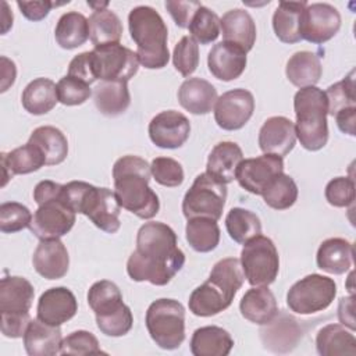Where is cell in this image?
Listing matches in <instances>:
<instances>
[{
    "label": "cell",
    "instance_id": "cell-1",
    "mask_svg": "<svg viewBox=\"0 0 356 356\" xmlns=\"http://www.w3.org/2000/svg\"><path fill=\"white\" fill-rule=\"evenodd\" d=\"M185 264V254L177 246L174 229L160 221L145 222L136 235V249L127 261L132 281L167 285Z\"/></svg>",
    "mask_w": 356,
    "mask_h": 356
},
{
    "label": "cell",
    "instance_id": "cell-2",
    "mask_svg": "<svg viewBox=\"0 0 356 356\" xmlns=\"http://www.w3.org/2000/svg\"><path fill=\"white\" fill-rule=\"evenodd\" d=\"M152 170L139 156H122L113 165L114 193L120 206L139 218H153L160 209L156 192L149 186Z\"/></svg>",
    "mask_w": 356,
    "mask_h": 356
},
{
    "label": "cell",
    "instance_id": "cell-3",
    "mask_svg": "<svg viewBox=\"0 0 356 356\" xmlns=\"http://www.w3.org/2000/svg\"><path fill=\"white\" fill-rule=\"evenodd\" d=\"M129 33L136 43L139 64L147 70H160L168 64V29L161 15L150 6L134 7L128 14Z\"/></svg>",
    "mask_w": 356,
    "mask_h": 356
},
{
    "label": "cell",
    "instance_id": "cell-4",
    "mask_svg": "<svg viewBox=\"0 0 356 356\" xmlns=\"http://www.w3.org/2000/svg\"><path fill=\"white\" fill-rule=\"evenodd\" d=\"M293 108L296 114V139L306 150L316 152L323 149L328 142L325 92L317 86L300 88L295 93Z\"/></svg>",
    "mask_w": 356,
    "mask_h": 356
},
{
    "label": "cell",
    "instance_id": "cell-5",
    "mask_svg": "<svg viewBox=\"0 0 356 356\" xmlns=\"http://www.w3.org/2000/svg\"><path fill=\"white\" fill-rule=\"evenodd\" d=\"M88 305L93 310L97 328L107 337H122L134 324L131 309L122 302L120 288L107 280L95 282L88 292Z\"/></svg>",
    "mask_w": 356,
    "mask_h": 356
},
{
    "label": "cell",
    "instance_id": "cell-6",
    "mask_svg": "<svg viewBox=\"0 0 356 356\" xmlns=\"http://www.w3.org/2000/svg\"><path fill=\"white\" fill-rule=\"evenodd\" d=\"M146 328L156 345L165 350L179 348L185 339V307L175 299L161 298L150 303Z\"/></svg>",
    "mask_w": 356,
    "mask_h": 356
},
{
    "label": "cell",
    "instance_id": "cell-7",
    "mask_svg": "<svg viewBox=\"0 0 356 356\" xmlns=\"http://www.w3.org/2000/svg\"><path fill=\"white\" fill-rule=\"evenodd\" d=\"M239 260L243 275L252 286H268L278 275V250L274 242L261 234L243 243Z\"/></svg>",
    "mask_w": 356,
    "mask_h": 356
},
{
    "label": "cell",
    "instance_id": "cell-8",
    "mask_svg": "<svg viewBox=\"0 0 356 356\" xmlns=\"http://www.w3.org/2000/svg\"><path fill=\"white\" fill-rule=\"evenodd\" d=\"M227 200V186L207 172L199 174L184 196L182 213L186 220L207 217L214 221L222 216Z\"/></svg>",
    "mask_w": 356,
    "mask_h": 356
},
{
    "label": "cell",
    "instance_id": "cell-9",
    "mask_svg": "<svg viewBox=\"0 0 356 356\" xmlns=\"http://www.w3.org/2000/svg\"><path fill=\"white\" fill-rule=\"evenodd\" d=\"M337 295V284L321 274H309L296 281L286 293L288 307L298 314H313L325 310Z\"/></svg>",
    "mask_w": 356,
    "mask_h": 356
},
{
    "label": "cell",
    "instance_id": "cell-10",
    "mask_svg": "<svg viewBox=\"0 0 356 356\" xmlns=\"http://www.w3.org/2000/svg\"><path fill=\"white\" fill-rule=\"evenodd\" d=\"M92 54L97 79L128 82L138 72L139 60L136 51L120 43L96 46Z\"/></svg>",
    "mask_w": 356,
    "mask_h": 356
},
{
    "label": "cell",
    "instance_id": "cell-11",
    "mask_svg": "<svg viewBox=\"0 0 356 356\" xmlns=\"http://www.w3.org/2000/svg\"><path fill=\"white\" fill-rule=\"evenodd\" d=\"M75 224V213L60 199L46 202L38 207L29 224L31 232L43 239H60L71 231Z\"/></svg>",
    "mask_w": 356,
    "mask_h": 356
},
{
    "label": "cell",
    "instance_id": "cell-12",
    "mask_svg": "<svg viewBox=\"0 0 356 356\" xmlns=\"http://www.w3.org/2000/svg\"><path fill=\"white\" fill-rule=\"evenodd\" d=\"M341 28L339 11L328 3L307 4L302 13L300 36L302 39L321 44L332 39Z\"/></svg>",
    "mask_w": 356,
    "mask_h": 356
},
{
    "label": "cell",
    "instance_id": "cell-13",
    "mask_svg": "<svg viewBox=\"0 0 356 356\" xmlns=\"http://www.w3.org/2000/svg\"><path fill=\"white\" fill-rule=\"evenodd\" d=\"M254 111L253 95L242 88L224 92L214 104V120L225 131H236L245 127Z\"/></svg>",
    "mask_w": 356,
    "mask_h": 356
},
{
    "label": "cell",
    "instance_id": "cell-14",
    "mask_svg": "<svg viewBox=\"0 0 356 356\" xmlns=\"http://www.w3.org/2000/svg\"><path fill=\"white\" fill-rule=\"evenodd\" d=\"M280 172H284L282 157L264 153L259 157L242 160L236 168L235 179L245 191L261 196L268 182Z\"/></svg>",
    "mask_w": 356,
    "mask_h": 356
},
{
    "label": "cell",
    "instance_id": "cell-15",
    "mask_svg": "<svg viewBox=\"0 0 356 356\" xmlns=\"http://www.w3.org/2000/svg\"><path fill=\"white\" fill-rule=\"evenodd\" d=\"M121 206L115 197L114 191L108 188L93 186L81 214L86 216L99 229L114 234L120 229Z\"/></svg>",
    "mask_w": 356,
    "mask_h": 356
},
{
    "label": "cell",
    "instance_id": "cell-16",
    "mask_svg": "<svg viewBox=\"0 0 356 356\" xmlns=\"http://www.w3.org/2000/svg\"><path fill=\"white\" fill-rule=\"evenodd\" d=\"M191 122L179 111L167 110L154 115L149 124L150 140L161 149H178L189 138Z\"/></svg>",
    "mask_w": 356,
    "mask_h": 356
},
{
    "label": "cell",
    "instance_id": "cell-17",
    "mask_svg": "<svg viewBox=\"0 0 356 356\" xmlns=\"http://www.w3.org/2000/svg\"><path fill=\"white\" fill-rule=\"evenodd\" d=\"M78 312V302L75 295L65 286H54L46 289L36 307V318L40 321L60 327L71 320Z\"/></svg>",
    "mask_w": 356,
    "mask_h": 356
},
{
    "label": "cell",
    "instance_id": "cell-18",
    "mask_svg": "<svg viewBox=\"0 0 356 356\" xmlns=\"http://www.w3.org/2000/svg\"><path fill=\"white\" fill-rule=\"evenodd\" d=\"M295 143V124L286 117H270L259 131V147L266 154L284 157L293 149Z\"/></svg>",
    "mask_w": 356,
    "mask_h": 356
},
{
    "label": "cell",
    "instance_id": "cell-19",
    "mask_svg": "<svg viewBox=\"0 0 356 356\" xmlns=\"http://www.w3.org/2000/svg\"><path fill=\"white\" fill-rule=\"evenodd\" d=\"M246 51L224 40L214 44L207 56L209 71L214 78L224 82L239 78L246 68Z\"/></svg>",
    "mask_w": 356,
    "mask_h": 356
},
{
    "label": "cell",
    "instance_id": "cell-20",
    "mask_svg": "<svg viewBox=\"0 0 356 356\" xmlns=\"http://www.w3.org/2000/svg\"><path fill=\"white\" fill-rule=\"evenodd\" d=\"M32 264L43 278L60 280L68 273V250L60 239H43L33 252Z\"/></svg>",
    "mask_w": 356,
    "mask_h": 356
},
{
    "label": "cell",
    "instance_id": "cell-21",
    "mask_svg": "<svg viewBox=\"0 0 356 356\" xmlns=\"http://www.w3.org/2000/svg\"><path fill=\"white\" fill-rule=\"evenodd\" d=\"M216 88L203 78H188L178 89V102L195 115L209 114L217 102Z\"/></svg>",
    "mask_w": 356,
    "mask_h": 356
},
{
    "label": "cell",
    "instance_id": "cell-22",
    "mask_svg": "<svg viewBox=\"0 0 356 356\" xmlns=\"http://www.w3.org/2000/svg\"><path fill=\"white\" fill-rule=\"evenodd\" d=\"M60 327L49 325L39 318L31 320L24 334V348L29 356H54L61 352Z\"/></svg>",
    "mask_w": 356,
    "mask_h": 356
},
{
    "label": "cell",
    "instance_id": "cell-23",
    "mask_svg": "<svg viewBox=\"0 0 356 356\" xmlns=\"http://www.w3.org/2000/svg\"><path fill=\"white\" fill-rule=\"evenodd\" d=\"M239 310L248 321L266 325L277 317L278 305L274 293L267 286H253L242 296Z\"/></svg>",
    "mask_w": 356,
    "mask_h": 356
},
{
    "label": "cell",
    "instance_id": "cell-24",
    "mask_svg": "<svg viewBox=\"0 0 356 356\" xmlns=\"http://www.w3.org/2000/svg\"><path fill=\"white\" fill-rule=\"evenodd\" d=\"M220 29L224 42L236 44L246 53L252 50L256 42V25L246 10L234 8L227 11L222 18H220Z\"/></svg>",
    "mask_w": 356,
    "mask_h": 356
},
{
    "label": "cell",
    "instance_id": "cell-25",
    "mask_svg": "<svg viewBox=\"0 0 356 356\" xmlns=\"http://www.w3.org/2000/svg\"><path fill=\"white\" fill-rule=\"evenodd\" d=\"M0 159L3 167L1 186H6L7 181L13 178V175L31 174L46 165L44 156L31 142H26L25 145L15 147L8 153H1Z\"/></svg>",
    "mask_w": 356,
    "mask_h": 356
},
{
    "label": "cell",
    "instance_id": "cell-26",
    "mask_svg": "<svg viewBox=\"0 0 356 356\" xmlns=\"http://www.w3.org/2000/svg\"><path fill=\"white\" fill-rule=\"evenodd\" d=\"M242 160L243 153L238 143L229 140L220 142L209 154L206 172L227 185L235 179L236 168Z\"/></svg>",
    "mask_w": 356,
    "mask_h": 356
},
{
    "label": "cell",
    "instance_id": "cell-27",
    "mask_svg": "<svg viewBox=\"0 0 356 356\" xmlns=\"http://www.w3.org/2000/svg\"><path fill=\"white\" fill-rule=\"evenodd\" d=\"M316 261L328 274H343L352 267L353 245L343 238H328L320 243Z\"/></svg>",
    "mask_w": 356,
    "mask_h": 356
},
{
    "label": "cell",
    "instance_id": "cell-28",
    "mask_svg": "<svg viewBox=\"0 0 356 356\" xmlns=\"http://www.w3.org/2000/svg\"><path fill=\"white\" fill-rule=\"evenodd\" d=\"M35 296L32 284L18 275L0 281V313H28Z\"/></svg>",
    "mask_w": 356,
    "mask_h": 356
},
{
    "label": "cell",
    "instance_id": "cell-29",
    "mask_svg": "<svg viewBox=\"0 0 356 356\" xmlns=\"http://www.w3.org/2000/svg\"><path fill=\"white\" fill-rule=\"evenodd\" d=\"M96 108L107 117H117L127 111L131 104L128 82L102 81L93 90Z\"/></svg>",
    "mask_w": 356,
    "mask_h": 356
},
{
    "label": "cell",
    "instance_id": "cell-30",
    "mask_svg": "<svg viewBox=\"0 0 356 356\" xmlns=\"http://www.w3.org/2000/svg\"><path fill=\"white\" fill-rule=\"evenodd\" d=\"M234 346L231 334L217 325H206L195 330L191 338L193 356H227Z\"/></svg>",
    "mask_w": 356,
    "mask_h": 356
},
{
    "label": "cell",
    "instance_id": "cell-31",
    "mask_svg": "<svg viewBox=\"0 0 356 356\" xmlns=\"http://www.w3.org/2000/svg\"><path fill=\"white\" fill-rule=\"evenodd\" d=\"M307 1H280L273 15V29L275 36L284 43H298L300 36L302 13Z\"/></svg>",
    "mask_w": 356,
    "mask_h": 356
},
{
    "label": "cell",
    "instance_id": "cell-32",
    "mask_svg": "<svg viewBox=\"0 0 356 356\" xmlns=\"http://www.w3.org/2000/svg\"><path fill=\"white\" fill-rule=\"evenodd\" d=\"M243 280L245 275L241 260L236 257H225L213 266L207 282L221 292L229 303H232L236 292L243 284Z\"/></svg>",
    "mask_w": 356,
    "mask_h": 356
},
{
    "label": "cell",
    "instance_id": "cell-33",
    "mask_svg": "<svg viewBox=\"0 0 356 356\" xmlns=\"http://www.w3.org/2000/svg\"><path fill=\"white\" fill-rule=\"evenodd\" d=\"M316 348L321 356H355L356 338L341 324H327L317 332Z\"/></svg>",
    "mask_w": 356,
    "mask_h": 356
},
{
    "label": "cell",
    "instance_id": "cell-34",
    "mask_svg": "<svg viewBox=\"0 0 356 356\" xmlns=\"http://www.w3.org/2000/svg\"><path fill=\"white\" fill-rule=\"evenodd\" d=\"M285 74L288 81L298 88L316 86L323 74L320 57L307 50L296 51L286 61Z\"/></svg>",
    "mask_w": 356,
    "mask_h": 356
},
{
    "label": "cell",
    "instance_id": "cell-35",
    "mask_svg": "<svg viewBox=\"0 0 356 356\" xmlns=\"http://www.w3.org/2000/svg\"><path fill=\"white\" fill-rule=\"evenodd\" d=\"M21 102L29 114L43 115L53 110L58 102L57 85L49 78H36L25 86Z\"/></svg>",
    "mask_w": 356,
    "mask_h": 356
},
{
    "label": "cell",
    "instance_id": "cell-36",
    "mask_svg": "<svg viewBox=\"0 0 356 356\" xmlns=\"http://www.w3.org/2000/svg\"><path fill=\"white\" fill-rule=\"evenodd\" d=\"M44 156L46 165L63 163L68 154V140L65 135L56 127L43 125L33 129L29 140Z\"/></svg>",
    "mask_w": 356,
    "mask_h": 356
},
{
    "label": "cell",
    "instance_id": "cell-37",
    "mask_svg": "<svg viewBox=\"0 0 356 356\" xmlns=\"http://www.w3.org/2000/svg\"><path fill=\"white\" fill-rule=\"evenodd\" d=\"M54 38L60 47L72 50L82 46L89 39L88 18L78 11H68L58 18Z\"/></svg>",
    "mask_w": 356,
    "mask_h": 356
},
{
    "label": "cell",
    "instance_id": "cell-38",
    "mask_svg": "<svg viewBox=\"0 0 356 356\" xmlns=\"http://www.w3.org/2000/svg\"><path fill=\"white\" fill-rule=\"evenodd\" d=\"M89 39L96 46L118 43L122 35V24L111 10L93 11L88 19Z\"/></svg>",
    "mask_w": 356,
    "mask_h": 356
},
{
    "label": "cell",
    "instance_id": "cell-39",
    "mask_svg": "<svg viewBox=\"0 0 356 356\" xmlns=\"http://www.w3.org/2000/svg\"><path fill=\"white\" fill-rule=\"evenodd\" d=\"M185 236L193 250L207 253L214 250L220 242V227L217 221L207 217L189 218L185 227Z\"/></svg>",
    "mask_w": 356,
    "mask_h": 356
},
{
    "label": "cell",
    "instance_id": "cell-40",
    "mask_svg": "<svg viewBox=\"0 0 356 356\" xmlns=\"http://www.w3.org/2000/svg\"><path fill=\"white\" fill-rule=\"evenodd\" d=\"M225 228L231 239L236 243H245L261 234L260 218L250 210L232 207L225 217Z\"/></svg>",
    "mask_w": 356,
    "mask_h": 356
},
{
    "label": "cell",
    "instance_id": "cell-41",
    "mask_svg": "<svg viewBox=\"0 0 356 356\" xmlns=\"http://www.w3.org/2000/svg\"><path fill=\"white\" fill-rule=\"evenodd\" d=\"M188 305L189 310L197 317H211L231 306L224 295L207 281L192 291Z\"/></svg>",
    "mask_w": 356,
    "mask_h": 356
},
{
    "label": "cell",
    "instance_id": "cell-42",
    "mask_svg": "<svg viewBox=\"0 0 356 356\" xmlns=\"http://www.w3.org/2000/svg\"><path fill=\"white\" fill-rule=\"evenodd\" d=\"M264 203L274 210H286L298 199V185L292 177L280 172L266 186L261 193Z\"/></svg>",
    "mask_w": 356,
    "mask_h": 356
},
{
    "label": "cell",
    "instance_id": "cell-43",
    "mask_svg": "<svg viewBox=\"0 0 356 356\" xmlns=\"http://www.w3.org/2000/svg\"><path fill=\"white\" fill-rule=\"evenodd\" d=\"M188 29L197 43L209 44L220 35V18L213 10L202 4L195 13Z\"/></svg>",
    "mask_w": 356,
    "mask_h": 356
},
{
    "label": "cell",
    "instance_id": "cell-44",
    "mask_svg": "<svg viewBox=\"0 0 356 356\" xmlns=\"http://www.w3.org/2000/svg\"><path fill=\"white\" fill-rule=\"evenodd\" d=\"M280 324H277V321H270L268 324H271L267 330L280 332L275 335H270V337H264L261 338L264 342V348L273 350V352H289L296 346L298 339L302 337V332L296 324V321L293 318L289 317L288 321H282L284 324H281V321H278Z\"/></svg>",
    "mask_w": 356,
    "mask_h": 356
},
{
    "label": "cell",
    "instance_id": "cell-45",
    "mask_svg": "<svg viewBox=\"0 0 356 356\" xmlns=\"http://www.w3.org/2000/svg\"><path fill=\"white\" fill-rule=\"evenodd\" d=\"M324 92L327 96L330 115H335L338 111L348 107H356L355 71H350L342 81L328 86Z\"/></svg>",
    "mask_w": 356,
    "mask_h": 356
},
{
    "label": "cell",
    "instance_id": "cell-46",
    "mask_svg": "<svg viewBox=\"0 0 356 356\" xmlns=\"http://www.w3.org/2000/svg\"><path fill=\"white\" fill-rule=\"evenodd\" d=\"M172 63L185 78L192 75L199 65V44L192 36H184L174 47Z\"/></svg>",
    "mask_w": 356,
    "mask_h": 356
},
{
    "label": "cell",
    "instance_id": "cell-47",
    "mask_svg": "<svg viewBox=\"0 0 356 356\" xmlns=\"http://www.w3.org/2000/svg\"><path fill=\"white\" fill-rule=\"evenodd\" d=\"M32 214L26 206L18 202H6L0 206V229L4 234H14L29 228Z\"/></svg>",
    "mask_w": 356,
    "mask_h": 356
},
{
    "label": "cell",
    "instance_id": "cell-48",
    "mask_svg": "<svg viewBox=\"0 0 356 356\" xmlns=\"http://www.w3.org/2000/svg\"><path fill=\"white\" fill-rule=\"evenodd\" d=\"M61 355L83 356V355H99L103 353L100 349L97 338L85 330H78L71 332L63 339Z\"/></svg>",
    "mask_w": 356,
    "mask_h": 356
},
{
    "label": "cell",
    "instance_id": "cell-49",
    "mask_svg": "<svg viewBox=\"0 0 356 356\" xmlns=\"http://www.w3.org/2000/svg\"><path fill=\"white\" fill-rule=\"evenodd\" d=\"M150 170L156 182L163 186L175 188L184 182V168L171 157H156L150 164Z\"/></svg>",
    "mask_w": 356,
    "mask_h": 356
},
{
    "label": "cell",
    "instance_id": "cell-50",
    "mask_svg": "<svg viewBox=\"0 0 356 356\" xmlns=\"http://www.w3.org/2000/svg\"><path fill=\"white\" fill-rule=\"evenodd\" d=\"M92 95L90 85L65 75L57 82V96L58 102L64 106H79L85 103Z\"/></svg>",
    "mask_w": 356,
    "mask_h": 356
},
{
    "label": "cell",
    "instance_id": "cell-51",
    "mask_svg": "<svg viewBox=\"0 0 356 356\" xmlns=\"http://www.w3.org/2000/svg\"><path fill=\"white\" fill-rule=\"evenodd\" d=\"M324 195L331 206L348 207L355 200V181L349 177H337L327 184Z\"/></svg>",
    "mask_w": 356,
    "mask_h": 356
},
{
    "label": "cell",
    "instance_id": "cell-52",
    "mask_svg": "<svg viewBox=\"0 0 356 356\" xmlns=\"http://www.w3.org/2000/svg\"><path fill=\"white\" fill-rule=\"evenodd\" d=\"M70 76H74L88 85L97 81L96 71H95V63H93V54L92 51H83L76 54L68 65V74Z\"/></svg>",
    "mask_w": 356,
    "mask_h": 356
},
{
    "label": "cell",
    "instance_id": "cell-53",
    "mask_svg": "<svg viewBox=\"0 0 356 356\" xmlns=\"http://www.w3.org/2000/svg\"><path fill=\"white\" fill-rule=\"evenodd\" d=\"M29 323H31L29 312L28 313H0L1 334L7 338L24 337Z\"/></svg>",
    "mask_w": 356,
    "mask_h": 356
},
{
    "label": "cell",
    "instance_id": "cell-54",
    "mask_svg": "<svg viewBox=\"0 0 356 356\" xmlns=\"http://www.w3.org/2000/svg\"><path fill=\"white\" fill-rule=\"evenodd\" d=\"M202 6L200 1H174V0H167L165 1V8L172 17L174 22L179 28H188L195 13L197 8Z\"/></svg>",
    "mask_w": 356,
    "mask_h": 356
},
{
    "label": "cell",
    "instance_id": "cell-55",
    "mask_svg": "<svg viewBox=\"0 0 356 356\" xmlns=\"http://www.w3.org/2000/svg\"><path fill=\"white\" fill-rule=\"evenodd\" d=\"M65 3H70V1H65ZM65 3H54V1H49V0H43V1H21V0H18L17 6L26 19L42 21L43 18L47 17V14L50 13V10L53 7L63 6Z\"/></svg>",
    "mask_w": 356,
    "mask_h": 356
},
{
    "label": "cell",
    "instance_id": "cell-56",
    "mask_svg": "<svg viewBox=\"0 0 356 356\" xmlns=\"http://www.w3.org/2000/svg\"><path fill=\"white\" fill-rule=\"evenodd\" d=\"M61 189H63V185L54 181H50V179L40 181L33 189V200L36 202L38 206H40L46 202L60 199Z\"/></svg>",
    "mask_w": 356,
    "mask_h": 356
},
{
    "label": "cell",
    "instance_id": "cell-57",
    "mask_svg": "<svg viewBox=\"0 0 356 356\" xmlns=\"http://www.w3.org/2000/svg\"><path fill=\"white\" fill-rule=\"evenodd\" d=\"M334 117H335V120H337L338 128H339L343 134H348V135H350V136H355V135H356V129H355L356 107L343 108V110L338 111Z\"/></svg>",
    "mask_w": 356,
    "mask_h": 356
},
{
    "label": "cell",
    "instance_id": "cell-58",
    "mask_svg": "<svg viewBox=\"0 0 356 356\" xmlns=\"http://www.w3.org/2000/svg\"><path fill=\"white\" fill-rule=\"evenodd\" d=\"M353 295H350L349 298H341L339 299V305H338V318L339 321L349 327L352 331L355 330V316H353Z\"/></svg>",
    "mask_w": 356,
    "mask_h": 356
},
{
    "label": "cell",
    "instance_id": "cell-59",
    "mask_svg": "<svg viewBox=\"0 0 356 356\" xmlns=\"http://www.w3.org/2000/svg\"><path fill=\"white\" fill-rule=\"evenodd\" d=\"M1 92H6L15 81L17 68L13 60L1 56Z\"/></svg>",
    "mask_w": 356,
    "mask_h": 356
},
{
    "label": "cell",
    "instance_id": "cell-60",
    "mask_svg": "<svg viewBox=\"0 0 356 356\" xmlns=\"http://www.w3.org/2000/svg\"><path fill=\"white\" fill-rule=\"evenodd\" d=\"M1 4H3V8H4L3 15H1V25H3L1 33L4 35L13 26V13L8 10V4L6 1H3Z\"/></svg>",
    "mask_w": 356,
    "mask_h": 356
}]
</instances>
